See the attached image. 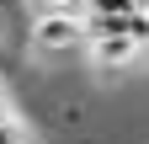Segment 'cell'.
I'll list each match as a JSON object with an SVG mask.
<instances>
[{
  "label": "cell",
  "mask_w": 149,
  "mask_h": 144,
  "mask_svg": "<svg viewBox=\"0 0 149 144\" xmlns=\"http://www.w3.org/2000/svg\"><path fill=\"white\" fill-rule=\"evenodd\" d=\"M91 27V59H96V69H123L139 59V38H133V16L128 22H85Z\"/></svg>",
  "instance_id": "6da1fadb"
},
{
  "label": "cell",
  "mask_w": 149,
  "mask_h": 144,
  "mask_svg": "<svg viewBox=\"0 0 149 144\" xmlns=\"http://www.w3.org/2000/svg\"><path fill=\"white\" fill-rule=\"evenodd\" d=\"M32 48L37 53L91 48V27H85V16H37V22H32Z\"/></svg>",
  "instance_id": "7a4b0ae2"
},
{
  "label": "cell",
  "mask_w": 149,
  "mask_h": 144,
  "mask_svg": "<svg viewBox=\"0 0 149 144\" xmlns=\"http://www.w3.org/2000/svg\"><path fill=\"white\" fill-rule=\"evenodd\" d=\"M139 16V0H85V22H128Z\"/></svg>",
  "instance_id": "3957f363"
},
{
  "label": "cell",
  "mask_w": 149,
  "mask_h": 144,
  "mask_svg": "<svg viewBox=\"0 0 149 144\" xmlns=\"http://www.w3.org/2000/svg\"><path fill=\"white\" fill-rule=\"evenodd\" d=\"M37 16H85V0H27Z\"/></svg>",
  "instance_id": "277c9868"
},
{
  "label": "cell",
  "mask_w": 149,
  "mask_h": 144,
  "mask_svg": "<svg viewBox=\"0 0 149 144\" xmlns=\"http://www.w3.org/2000/svg\"><path fill=\"white\" fill-rule=\"evenodd\" d=\"M139 16H149V0H139Z\"/></svg>",
  "instance_id": "5b68a950"
},
{
  "label": "cell",
  "mask_w": 149,
  "mask_h": 144,
  "mask_svg": "<svg viewBox=\"0 0 149 144\" xmlns=\"http://www.w3.org/2000/svg\"><path fill=\"white\" fill-rule=\"evenodd\" d=\"M0 117H6V107H0Z\"/></svg>",
  "instance_id": "8992f818"
}]
</instances>
